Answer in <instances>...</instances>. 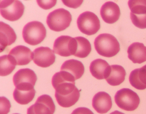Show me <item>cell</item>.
I'll return each instance as SVG.
<instances>
[{
  "label": "cell",
  "instance_id": "obj_31",
  "mask_svg": "<svg viewBox=\"0 0 146 114\" xmlns=\"http://www.w3.org/2000/svg\"><path fill=\"white\" fill-rule=\"evenodd\" d=\"M19 114V113H15V114Z\"/></svg>",
  "mask_w": 146,
  "mask_h": 114
},
{
  "label": "cell",
  "instance_id": "obj_29",
  "mask_svg": "<svg viewBox=\"0 0 146 114\" xmlns=\"http://www.w3.org/2000/svg\"><path fill=\"white\" fill-rule=\"evenodd\" d=\"M71 114H94V113L88 108L79 107L74 110Z\"/></svg>",
  "mask_w": 146,
  "mask_h": 114
},
{
  "label": "cell",
  "instance_id": "obj_16",
  "mask_svg": "<svg viewBox=\"0 0 146 114\" xmlns=\"http://www.w3.org/2000/svg\"><path fill=\"white\" fill-rule=\"evenodd\" d=\"M128 58L133 63L141 64L146 61V47L141 43L135 42L128 47Z\"/></svg>",
  "mask_w": 146,
  "mask_h": 114
},
{
  "label": "cell",
  "instance_id": "obj_18",
  "mask_svg": "<svg viewBox=\"0 0 146 114\" xmlns=\"http://www.w3.org/2000/svg\"><path fill=\"white\" fill-rule=\"evenodd\" d=\"M36 74L29 68L22 69L18 71L13 77L14 86L20 84H31L35 86L37 81Z\"/></svg>",
  "mask_w": 146,
  "mask_h": 114
},
{
  "label": "cell",
  "instance_id": "obj_21",
  "mask_svg": "<svg viewBox=\"0 0 146 114\" xmlns=\"http://www.w3.org/2000/svg\"><path fill=\"white\" fill-rule=\"evenodd\" d=\"M60 71H66L71 74L76 80L81 78L84 72V67L82 62L75 59L66 60L63 63Z\"/></svg>",
  "mask_w": 146,
  "mask_h": 114
},
{
  "label": "cell",
  "instance_id": "obj_27",
  "mask_svg": "<svg viewBox=\"0 0 146 114\" xmlns=\"http://www.w3.org/2000/svg\"><path fill=\"white\" fill-rule=\"evenodd\" d=\"M39 7L44 9H48L52 8L56 5L57 1H37Z\"/></svg>",
  "mask_w": 146,
  "mask_h": 114
},
{
  "label": "cell",
  "instance_id": "obj_12",
  "mask_svg": "<svg viewBox=\"0 0 146 114\" xmlns=\"http://www.w3.org/2000/svg\"><path fill=\"white\" fill-rule=\"evenodd\" d=\"M9 55L14 59L17 65L28 64L34 58L33 52L29 48L23 45L15 47L11 50Z\"/></svg>",
  "mask_w": 146,
  "mask_h": 114
},
{
  "label": "cell",
  "instance_id": "obj_7",
  "mask_svg": "<svg viewBox=\"0 0 146 114\" xmlns=\"http://www.w3.org/2000/svg\"><path fill=\"white\" fill-rule=\"evenodd\" d=\"M24 10V6L20 1H1V14L4 18L9 21H15L20 19L23 14Z\"/></svg>",
  "mask_w": 146,
  "mask_h": 114
},
{
  "label": "cell",
  "instance_id": "obj_26",
  "mask_svg": "<svg viewBox=\"0 0 146 114\" xmlns=\"http://www.w3.org/2000/svg\"><path fill=\"white\" fill-rule=\"evenodd\" d=\"M11 107L10 100L5 97L0 98V114H8Z\"/></svg>",
  "mask_w": 146,
  "mask_h": 114
},
{
  "label": "cell",
  "instance_id": "obj_20",
  "mask_svg": "<svg viewBox=\"0 0 146 114\" xmlns=\"http://www.w3.org/2000/svg\"><path fill=\"white\" fill-rule=\"evenodd\" d=\"M126 72L124 68L118 65L110 66V71L106 81L109 85L117 86L124 81Z\"/></svg>",
  "mask_w": 146,
  "mask_h": 114
},
{
  "label": "cell",
  "instance_id": "obj_28",
  "mask_svg": "<svg viewBox=\"0 0 146 114\" xmlns=\"http://www.w3.org/2000/svg\"><path fill=\"white\" fill-rule=\"evenodd\" d=\"M62 1L67 7L76 9L81 6L83 1Z\"/></svg>",
  "mask_w": 146,
  "mask_h": 114
},
{
  "label": "cell",
  "instance_id": "obj_4",
  "mask_svg": "<svg viewBox=\"0 0 146 114\" xmlns=\"http://www.w3.org/2000/svg\"><path fill=\"white\" fill-rule=\"evenodd\" d=\"M72 20V17L70 12L64 9L60 8L48 14L46 23L50 29L58 32L68 28Z\"/></svg>",
  "mask_w": 146,
  "mask_h": 114
},
{
  "label": "cell",
  "instance_id": "obj_11",
  "mask_svg": "<svg viewBox=\"0 0 146 114\" xmlns=\"http://www.w3.org/2000/svg\"><path fill=\"white\" fill-rule=\"evenodd\" d=\"M34 86L19 85L16 86L13 96L16 102L21 105H26L30 103L35 96Z\"/></svg>",
  "mask_w": 146,
  "mask_h": 114
},
{
  "label": "cell",
  "instance_id": "obj_19",
  "mask_svg": "<svg viewBox=\"0 0 146 114\" xmlns=\"http://www.w3.org/2000/svg\"><path fill=\"white\" fill-rule=\"evenodd\" d=\"M131 85L138 90L146 88V65L131 72L129 77Z\"/></svg>",
  "mask_w": 146,
  "mask_h": 114
},
{
  "label": "cell",
  "instance_id": "obj_3",
  "mask_svg": "<svg viewBox=\"0 0 146 114\" xmlns=\"http://www.w3.org/2000/svg\"><path fill=\"white\" fill-rule=\"evenodd\" d=\"M46 35V29L44 25L38 21H33L26 24L23 31L25 41L31 46L38 45Z\"/></svg>",
  "mask_w": 146,
  "mask_h": 114
},
{
  "label": "cell",
  "instance_id": "obj_13",
  "mask_svg": "<svg viewBox=\"0 0 146 114\" xmlns=\"http://www.w3.org/2000/svg\"><path fill=\"white\" fill-rule=\"evenodd\" d=\"M92 106L99 114H106L111 109L112 106L111 98L106 92H99L93 98Z\"/></svg>",
  "mask_w": 146,
  "mask_h": 114
},
{
  "label": "cell",
  "instance_id": "obj_30",
  "mask_svg": "<svg viewBox=\"0 0 146 114\" xmlns=\"http://www.w3.org/2000/svg\"><path fill=\"white\" fill-rule=\"evenodd\" d=\"M110 114H125L123 112H120V111H118L116 110L115 111L112 112L111 113H110Z\"/></svg>",
  "mask_w": 146,
  "mask_h": 114
},
{
  "label": "cell",
  "instance_id": "obj_8",
  "mask_svg": "<svg viewBox=\"0 0 146 114\" xmlns=\"http://www.w3.org/2000/svg\"><path fill=\"white\" fill-rule=\"evenodd\" d=\"M76 40L75 37L67 35L59 37L54 43V53L63 57L74 55L76 48Z\"/></svg>",
  "mask_w": 146,
  "mask_h": 114
},
{
  "label": "cell",
  "instance_id": "obj_14",
  "mask_svg": "<svg viewBox=\"0 0 146 114\" xmlns=\"http://www.w3.org/2000/svg\"><path fill=\"white\" fill-rule=\"evenodd\" d=\"M100 14L103 20L108 24L117 22L120 15V11L117 4L112 1L105 3L100 9Z\"/></svg>",
  "mask_w": 146,
  "mask_h": 114
},
{
  "label": "cell",
  "instance_id": "obj_15",
  "mask_svg": "<svg viewBox=\"0 0 146 114\" xmlns=\"http://www.w3.org/2000/svg\"><path fill=\"white\" fill-rule=\"evenodd\" d=\"M0 44L1 52L5 48L14 43L17 40V36L13 29L9 25L0 22Z\"/></svg>",
  "mask_w": 146,
  "mask_h": 114
},
{
  "label": "cell",
  "instance_id": "obj_2",
  "mask_svg": "<svg viewBox=\"0 0 146 114\" xmlns=\"http://www.w3.org/2000/svg\"><path fill=\"white\" fill-rule=\"evenodd\" d=\"M95 48L100 55L104 57H113L120 50V45L117 38L107 33L100 34L95 39Z\"/></svg>",
  "mask_w": 146,
  "mask_h": 114
},
{
  "label": "cell",
  "instance_id": "obj_10",
  "mask_svg": "<svg viewBox=\"0 0 146 114\" xmlns=\"http://www.w3.org/2000/svg\"><path fill=\"white\" fill-rule=\"evenodd\" d=\"M33 53L34 63L40 67H49L55 62L56 57L54 51L48 47L37 48L33 51Z\"/></svg>",
  "mask_w": 146,
  "mask_h": 114
},
{
  "label": "cell",
  "instance_id": "obj_6",
  "mask_svg": "<svg viewBox=\"0 0 146 114\" xmlns=\"http://www.w3.org/2000/svg\"><path fill=\"white\" fill-rule=\"evenodd\" d=\"M77 24L79 30L88 35H94L100 28V20L97 15L89 11L80 14L78 18Z\"/></svg>",
  "mask_w": 146,
  "mask_h": 114
},
{
  "label": "cell",
  "instance_id": "obj_17",
  "mask_svg": "<svg viewBox=\"0 0 146 114\" xmlns=\"http://www.w3.org/2000/svg\"><path fill=\"white\" fill-rule=\"evenodd\" d=\"M110 66L106 60L97 59L93 60L90 66L91 75L98 80L107 78L110 71Z\"/></svg>",
  "mask_w": 146,
  "mask_h": 114
},
{
  "label": "cell",
  "instance_id": "obj_5",
  "mask_svg": "<svg viewBox=\"0 0 146 114\" xmlns=\"http://www.w3.org/2000/svg\"><path fill=\"white\" fill-rule=\"evenodd\" d=\"M116 104L127 111H133L138 107L140 99L138 94L128 88H123L116 92L114 97Z\"/></svg>",
  "mask_w": 146,
  "mask_h": 114
},
{
  "label": "cell",
  "instance_id": "obj_25",
  "mask_svg": "<svg viewBox=\"0 0 146 114\" xmlns=\"http://www.w3.org/2000/svg\"><path fill=\"white\" fill-rule=\"evenodd\" d=\"M130 18L135 26L140 29H146V14L136 15L130 13Z\"/></svg>",
  "mask_w": 146,
  "mask_h": 114
},
{
  "label": "cell",
  "instance_id": "obj_9",
  "mask_svg": "<svg viewBox=\"0 0 146 114\" xmlns=\"http://www.w3.org/2000/svg\"><path fill=\"white\" fill-rule=\"evenodd\" d=\"M55 105L52 98L48 94L38 97L34 104L27 110V114H54Z\"/></svg>",
  "mask_w": 146,
  "mask_h": 114
},
{
  "label": "cell",
  "instance_id": "obj_22",
  "mask_svg": "<svg viewBox=\"0 0 146 114\" xmlns=\"http://www.w3.org/2000/svg\"><path fill=\"white\" fill-rule=\"evenodd\" d=\"M76 40V48L74 56L80 58H85L90 53L91 46L89 41L83 37H75Z\"/></svg>",
  "mask_w": 146,
  "mask_h": 114
},
{
  "label": "cell",
  "instance_id": "obj_1",
  "mask_svg": "<svg viewBox=\"0 0 146 114\" xmlns=\"http://www.w3.org/2000/svg\"><path fill=\"white\" fill-rule=\"evenodd\" d=\"M75 81L72 75L63 71L55 73L52 77V83L55 90V98L62 107L72 106L79 100L80 92L75 86Z\"/></svg>",
  "mask_w": 146,
  "mask_h": 114
},
{
  "label": "cell",
  "instance_id": "obj_24",
  "mask_svg": "<svg viewBox=\"0 0 146 114\" xmlns=\"http://www.w3.org/2000/svg\"><path fill=\"white\" fill-rule=\"evenodd\" d=\"M128 5L131 12L136 15L146 14V1L130 0Z\"/></svg>",
  "mask_w": 146,
  "mask_h": 114
},
{
  "label": "cell",
  "instance_id": "obj_23",
  "mask_svg": "<svg viewBox=\"0 0 146 114\" xmlns=\"http://www.w3.org/2000/svg\"><path fill=\"white\" fill-rule=\"evenodd\" d=\"M17 65L14 59L11 55H4L0 60V75L6 76L11 74L15 69Z\"/></svg>",
  "mask_w": 146,
  "mask_h": 114
}]
</instances>
